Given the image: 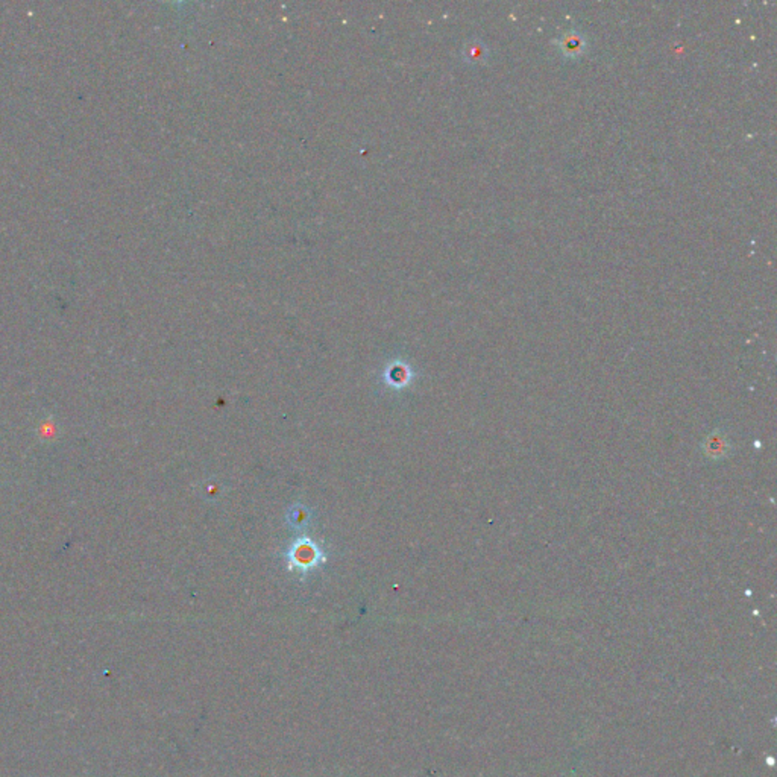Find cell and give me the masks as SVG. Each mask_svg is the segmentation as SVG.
Here are the masks:
<instances>
[{"mask_svg": "<svg viewBox=\"0 0 777 777\" xmlns=\"http://www.w3.org/2000/svg\"><path fill=\"white\" fill-rule=\"evenodd\" d=\"M705 448H706V453L709 454V457H712V459H720V457H726L727 451L730 449V445L721 433L715 431L714 434H711L709 437H707Z\"/></svg>", "mask_w": 777, "mask_h": 777, "instance_id": "cell-1", "label": "cell"}]
</instances>
